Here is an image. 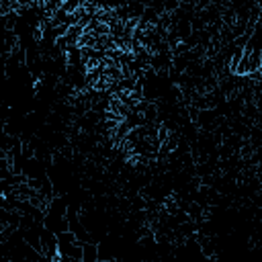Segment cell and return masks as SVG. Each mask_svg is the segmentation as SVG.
<instances>
[{
	"mask_svg": "<svg viewBox=\"0 0 262 262\" xmlns=\"http://www.w3.org/2000/svg\"><path fill=\"white\" fill-rule=\"evenodd\" d=\"M94 260H98V246L84 242L82 244V262H94Z\"/></svg>",
	"mask_w": 262,
	"mask_h": 262,
	"instance_id": "obj_1",
	"label": "cell"
}]
</instances>
